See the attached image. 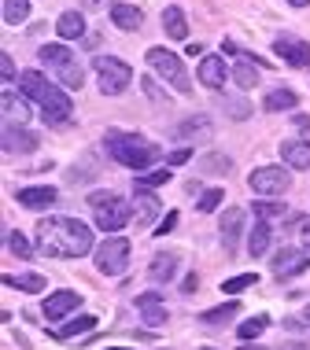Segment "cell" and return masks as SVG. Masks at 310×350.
<instances>
[{
  "label": "cell",
  "mask_w": 310,
  "mask_h": 350,
  "mask_svg": "<svg viewBox=\"0 0 310 350\" xmlns=\"http://www.w3.org/2000/svg\"><path fill=\"white\" fill-rule=\"evenodd\" d=\"M37 251L49 258H81L92 251V232L78 217H41L37 221Z\"/></svg>",
  "instance_id": "cell-1"
},
{
  "label": "cell",
  "mask_w": 310,
  "mask_h": 350,
  "mask_svg": "<svg viewBox=\"0 0 310 350\" xmlns=\"http://www.w3.org/2000/svg\"><path fill=\"white\" fill-rule=\"evenodd\" d=\"M18 81H23V92H26V96H30L37 107H41V115H44V122H49V126H67L70 115H74V103H70V96L60 89V85H52L44 74H37V70H26Z\"/></svg>",
  "instance_id": "cell-2"
},
{
  "label": "cell",
  "mask_w": 310,
  "mask_h": 350,
  "mask_svg": "<svg viewBox=\"0 0 310 350\" xmlns=\"http://www.w3.org/2000/svg\"><path fill=\"white\" fill-rule=\"evenodd\" d=\"M107 151L129 170H148L163 159V148L144 137H133V133H107Z\"/></svg>",
  "instance_id": "cell-3"
},
{
  "label": "cell",
  "mask_w": 310,
  "mask_h": 350,
  "mask_svg": "<svg viewBox=\"0 0 310 350\" xmlns=\"http://www.w3.org/2000/svg\"><path fill=\"white\" fill-rule=\"evenodd\" d=\"M37 55H41V63L55 74V78H60L63 89H81L86 70H81V63L74 59V52L67 49V44H44Z\"/></svg>",
  "instance_id": "cell-4"
},
{
  "label": "cell",
  "mask_w": 310,
  "mask_h": 350,
  "mask_svg": "<svg viewBox=\"0 0 310 350\" xmlns=\"http://www.w3.org/2000/svg\"><path fill=\"white\" fill-rule=\"evenodd\" d=\"M89 206H92V217H96V225H100L103 232L126 229V221L133 217L129 203L122 200L118 192H92V196H89Z\"/></svg>",
  "instance_id": "cell-5"
},
{
  "label": "cell",
  "mask_w": 310,
  "mask_h": 350,
  "mask_svg": "<svg viewBox=\"0 0 310 350\" xmlns=\"http://www.w3.org/2000/svg\"><path fill=\"white\" fill-rule=\"evenodd\" d=\"M92 70H96V78H100L103 96H122V92L129 89V81H133L129 63H122L118 55H96V59H92Z\"/></svg>",
  "instance_id": "cell-6"
},
{
  "label": "cell",
  "mask_w": 310,
  "mask_h": 350,
  "mask_svg": "<svg viewBox=\"0 0 310 350\" xmlns=\"http://www.w3.org/2000/svg\"><path fill=\"white\" fill-rule=\"evenodd\" d=\"M148 67H152L155 78H163L166 85H174L177 92H192V81H189V70H185L181 55H174L166 49H148Z\"/></svg>",
  "instance_id": "cell-7"
},
{
  "label": "cell",
  "mask_w": 310,
  "mask_h": 350,
  "mask_svg": "<svg viewBox=\"0 0 310 350\" xmlns=\"http://www.w3.org/2000/svg\"><path fill=\"white\" fill-rule=\"evenodd\" d=\"M126 262H129V240L126 236H107V240L96 247V269L103 273V277L126 273Z\"/></svg>",
  "instance_id": "cell-8"
},
{
  "label": "cell",
  "mask_w": 310,
  "mask_h": 350,
  "mask_svg": "<svg viewBox=\"0 0 310 350\" xmlns=\"http://www.w3.org/2000/svg\"><path fill=\"white\" fill-rule=\"evenodd\" d=\"M288 185H292V177L281 166H259L251 174V192H259V196H281V192H288Z\"/></svg>",
  "instance_id": "cell-9"
},
{
  "label": "cell",
  "mask_w": 310,
  "mask_h": 350,
  "mask_svg": "<svg viewBox=\"0 0 310 350\" xmlns=\"http://www.w3.org/2000/svg\"><path fill=\"white\" fill-rule=\"evenodd\" d=\"M274 52L288 63V67H310V44L292 37V33H281L274 41Z\"/></svg>",
  "instance_id": "cell-10"
},
{
  "label": "cell",
  "mask_w": 310,
  "mask_h": 350,
  "mask_svg": "<svg viewBox=\"0 0 310 350\" xmlns=\"http://www.w3.org/2000/svg\"><path fill=\"white\" fill-rule=\"evenodd\" d=\"M310 266V251H292V247H281L277 258H274V277H296Z\"/></svg>",
  "instance_id": "cell-11"
},
{
  "label": "cell",
  "mask_w": 310,
  "mask_h": 350,
  "mask_svg": "<svg viewBox=\"0 0 310 350\" xmlns=\"http://www.w3.org/2000/svg\"><path fill=\"white\" fill-rule=\"evenodd\" d=\"M78 306H81L78 291H52V295L44 299V317H49V321H63L67 314H74Z\"/></svg>",
  "instance_id": "cell-12"
},
{
  "label": "cell",
  "mask_w": 310,
  "mask_h": 350,
  "mask_svg": "<svg viewBox=\"0 0 310 350\" xmlns=\"http://www.w3.org/2000/svg\"><path fill=\"white\" fill-rule=\"evenodd\" d=\"M196 74H200V85H207V89H222L225 78H229V67H225L222 55H203Z\"/></svg>",
  "instance_id": "cell-13"
},
{
  "label": "cell",
  "mask_w": 310,
  "mask_h": 350,
  "mask_svg": "<svg viewBox=\"0 0 310 350\" xmlns=\"http://www.w3.org/2000/svg\"><path fill=\"white\" fill-rule=\"evenodd\" d=\"M177 137L192 140V144H207V140L214 137V126H211V118H207V115H192L189 122H181V126H177Z\"/></svg>",
  "instance_id": "cell-14"
},
{
  "label": "cell",
  "mask_w": 310,
  "mask_h": 350,
  "mask_svg": "<svg viewBox=\"0 0 310 350\" xmlns=\"http://www.w3.org/2000/svg\"><path fill=\"white\" fill-rule=\"evenodd\" d=\"M240 229H244V211L240 206H229V211L222 214V247L225 251H237V240H240Z\"/></svg>",
  "instance_id": "cell-15"
},
{
  "label": "cell",
  "mask_w": 310,
  "mask_h": 350,
  "mask_svg": "<svg viewBox=\"0 0 310 350\" xmlns=\"http://www.w3.org/2000/svg\"><path fill=\"white\" fill-rule=\"evenodd\" d=\"M137 306H140V314H144L148 328H159L166 321V306H163V295H159V291H144V295H137Z\"/></svg>",
  "instance_id": "cell-16"
},
{
  "label": "cell",
  "mask_w": 310,
  "mask_h": 350,
  "mask_svg": "<svg viewBox=\"0 0 310 350\" xmlns=\"http://www.w3.org/2000/svg\"><path fill=\"white\" fill-rule=\"evenodd\" d=\"M15 203H23L26 211H49L55 203V188L41 185V188H23V192H15Z\"/></svg>",
  "instance_id": "cell-17"
},
{
  "label": "cell",
  "mask_w": 310,
  "mask_h": 350,
  "mask_svg": "<svg viewBox=\"0 0 310 350\" xmlns=\"http://www.w3.org/2000/svg\"><path fill=\"white\" fill-rule=\"evenodd\" d=\"M37 148V137L26 133V129H4V155H30Z\"/></svg>",
  "instance_id": "cell-18"
},
{
  "label": "cell",
  "mask_w": 310,
  "mask_h": 350,
  "mask_svg": "<svg viewBox=\"0 0 310 350\" xmlns=\"http://www.w3.org/2000/svg\"><path fill=\"white\" fill-rule=\"evenodd\" d=\"M281 159L292 170H310V144L307 140H288V144H281Z\"/></svg>",
  "instance_id": "cell-19"
},
{
  "label": "cell",
  "mask_w": 310,
  "mask_h": 350,
  "mask_svg": "<svg viewBox=\"0 0 310 350\" xmlns=\"http://www.w3.org/2000/svg\"><path fill=\"white\" fill-rule=\"evenodd\" d=\"M111 23L118 26V30H140V23H144V12L133 4H115L111 8Z\"/></svg>",
  "instance_id": "cell-20"
},
{
  "label": "cell",
  "mask_w": 310,
  "mask_h": 350,
  "mask_svg": "<svg viewBox=\"0 0 310 350\" xmlns=\"http://www.w3.org/2000/svg\"><path fill=\"white\" fill-rule=\"evenodd\" d=\"M55 33H60L63 41H78V37L86 33V18H81V12H63L60 23H55Z\"/></svg>",
  "instance_id": "cell-21"
},
{
  "label": "cell",
  "mask_w": 310,
  "mask_h": 350,
  "mask_svg": "<svg viewBox=\"0 0 310 350\" xmlns=\"http://www.w3.org/2000/svg\"><path fill=\"white\" fill-rule=\"evenodd\" d=\"M159 214V200L148 192L133 196V225H152V217Z\"/></svg>",
  "instance_id": "cell-22"
},
{
  "label": "cell",
  "mask_w": 310,
  "mask_h": 350,
  "mask_svg": "<svg viewBox=\"0 0 310 350\" xmlns=\"http://www.w3.org/2000/svg\"><path fill=\"white\" fill-rule=\"evenodd\" d=\"M163 30H166V37H174V41H185V37H189V23H185L181 8H166L163 12Z\"/></svg>",
  "instance_id": "cell-23"
},
{
  "label": "cell",
  "mask_w": 310,
  "mask_h": 350,
  "mask_svg": "<svg viewBox=\"0 0 310 350\" xmlns=\"http://www.w3.org/2000/svg\"><path fill=\"white\" fill-rule=\"evenodd\" d=\"M270 240H274V232H270V225L259 217V221L251 225V236H248V251H251V258H259V254H266Z\"/></svg>",
  "instance_id": "cell-24"
},
{
  "label": "cell",
  "mask_w": 310,
  "mask_h": 350,
  "mask_svg": "<svg viewBox=\"0 0 310 350\" xmlns=\"http://www.w3.org/2000/svg\"><path fill=\"white\" fill-rule=\"evenodd\" d=\"M148 273H152V280H163V284H166V280L177 273V254H174V251L155 254V258H152V269H148Z\"/></svg>",
  "instance_id": "cell-25"
},
{
  "label": "cell",
  "mask_w": 310,
  "mask_h": 350,
  "mask_svg": "<svg viewBox=\"0 0 310 350\" xmlns=\"http://www.w3.org/2000/svg\"><path fill=\"white\" fill-rule=\"evenodd\" d=\"M296 103H299V96L292 89H274L266 100H262V107H266V111H292Z\"/></svg>",
  "instance_id": "cell-26"
},
{
  "label": "cell",
  "mask_w": 310,
  "mask_h": 350,
  "mask_svg": "<svg viewBox=\"0 0 310 350\" xmlns=\"http://www.w3.org/2000/svg\"><path fill=\"white\" fill-rule=\"evenodd\" d=\"M92 328H96V317L92 314H81V317H74V321H67V325L60 328V339H70V336H81V332H92Z\"/></svg>",
  "instance_id": "cell-27"
},
{
  "label": "cell",
  "mask_w": 310,
  "mask_h": 350,
  "mask_svg": "<svg viewBox=\"0 0 310 350\" xmlns=\"http://www.w3.org/2000/svg\"><path fill=\"white\" fill-rule=\"evenodd\" d=\"M8 288H18V291H44V277L41 273H18V277H4Z\"/></svg>",
  "instance_id": "cell-28"
},
{
  "label": "cell",
  "mask_w": 310,
  "mask_h": 350,
  "mask_svg": "<svg viewBox=\"0 0 310 350\" xmlns=\"http://www.w3.org/2000/svg\"><path fill=\"white\" fill-rule=\"evenodd\" d=\"M26 15H30V0H4V23L8 26L26 23Z\"/></svg>",
  "instance_id": "cell-29"
},
{
  "label": "cell",
  "mask_w": 310,
  "mask_h": 350,
  "mask_svg": "<svg viewBox=\"0 0 310 350\" xmlns=\"http://www.w3.org/2000/svg\"><path fill=\"white\" fill-rule=\"evenodd\" d=\"M166 181H170V170H152V174H137L133 177V185L140 188V192H148V188H159V185H166Z\"/></svg>",
  "instance_id": "cell-30"
},
{
  "label": "cell",
  "mask_w": 310,
  "mask_h": 350,
  "mask_svg": "<svg viewBox=\"0 0 310 350\" xmlns=\"http://www.w3.org/2000/svg\"><path fill=\"white\" fill-rule=\"evenodd\" d=\"M237 314H240V302H237V299H229L225 306L207 310V314H203L200 321H207V325H218V321H225V317H237Z\"/></svg>",
  "instance_id": "cell-31"
},
{
  "label": "cell",
  "mask_w": 310,
  "mask_h": 350,
  "mask_svg": "<svg viewBox=\"0 0 310 350\" xmlns=\"http://www.w3.org/2000/svg\"><path fill=\"white\" fill-rule=\"evenodd\" d=\"M255 284H259V273H240V277L225 280V284H222V291H229V295H237V291H248V288H255Z\"/></svg>",
  "instance_id": "cell-32"
},
{
  "label": "cell",
  "mask_w": 310,
  "mask_h": 350,
  "mask_svg": "<svg viewBox=\"0 0 310 350\" xmlns=\"http://www.w3.org/2000/svg\"><path fill=\"white\" fill-rule=\"evenodd\" d=\"M233 78H237L240 89H255V85H259V70H255V67H248V63H240V67L233 70Z\"/></svg>",
  "instance_id": "cell-33"
},
{
  "label": "cell",
  "mask_w": 310,
  "mask_h": 350,
  "mask_svg": "<svg viewBox=\"0 0 310 350\" xmlns=\"http://www.w3.org/2000/svg\"><path fill=\"white\" fill-rule=\"evenodd\" d=\"M0 103H4V115H8V118L26 122V103H23V100H15L12 92H4V100H0Z\"/></svg>",
  "instance_id": "cell-34"
},
{
  "label": "cell",
  "mask_w": 310,
  "mask_h": 350,
  "mask_svg": "<svg viewBox=\"0 0 310 350\" xmlns=\"http://www.w3.org/2000/svg\"><path fill=\"white\" fill-rule=\"evenodd\" d=\"M8 251H15L18 258H30L34 247H30V240H26L23 232H8Z\"/></svg>",
  "instance_id": "cell-35"
},
{
  "label": "cell",
  "mask_w": 310,
  "mask_h": 350,
  "mask_svg": "<svg viewBox=\"0 0 310 350\" xmlns=\"http://www.w3.org/2000/svg\"><path fill=\"white\" fill-rule=\"evenodd\" d=\"M222 206V188H207V192L200 196V211L203 214H214Z\"/></svg>",
  "instance_id": "cell-36"
},
{
  "label": "cell",
  "mask_w": 310,
  "mask_h": 350,
  "mask_svg": "<svg viewBox=\"0 0 310 350\" xmlns=\"http://www.w3.org/2000/svg\"><path fill=\"white\" fill-rule=\"evenodd\" d=\"M266 321L270 317H262V314L251 317V321H244V325H240V339H255L259 332H266Z\"/></svg>",
  "instance_id": "cell-37"
},
{
  "label": "cell",
  "mask_w": 310,
  "mask_h": 350,
  "mask_svg": "<svg viewBox=\"0 0 310 350\" xmlns=\"http://www.w3.org/2000/svg\"><path fill=\"white\" fill-rule=\"evenodd\" d=\"M255 214L262 217V221H270V217H285L288 206L285 203H255Z\"/></svg>",
  "instance_id": "cell-38"
},
{
  "label": "cell",
  "mask_w": 310,
  "mask_h": 350,
  "mask_svg": "<svg viewBox=\"0 0 310 350\" xmlns=\"http://www.w3.org/2000/svg\"><path fill=\"white\" fill-rule=\"evenodd\" d=\"M200 166H203V170H233V163H229L225 155H207Z\"/></svg>",
  "instance_id": "cell-39"
},
{
  "label": "cell",
  "mask_w": 310,
  "mask_h": 350,
  "mask_svg": "<svg viewBox=\"0 0 310 350\" xmlns=\"http://www.w3.org/2000/svg\"><path fill=\"white\" fill-rule=\"evenodd\" d=\"M0 74H4V81L15 78V63H12V55H8V52H0Z\"/></svg>",
  "instance_id": "cell-40"
},
{
  "label": "cell",
  "mask_w": 310,
  "mask_h": 350,
  "mask_svg": "<svg viewBox=\"0 0 310 350\" xmlns=\"http://www.w3.org/2000/svg\"><path fill=\"white\" fill-rule=\"evenodd\" d=\"M189 155H192L189 148H177V151H170V155H166V163H170V166H181V163H189Z\"/></svg>",
  "instance_id": "cell-41"
},
{
  "label": "cell",
  "mask_w": 310,
  "mask_h": 350,
  "mask_svg": "<svg viewBox=\"0 0 310 350\" xmlns=\"http://www.w3.org/2000/svg\"><path fill=\"white\" fill-rule=\"evenodd\" d=\"M174 225H177V211H170V214H166V217H163V221H159V229H155V232H159V236H163V232H170V229H174Z\"/></svg>",
  "instance_id": "cell-42"
},
{
  "label": "cell",
  "mask_w": 310,
  "mask_h": 350,
  "mask_svg": "<svg viewBox=\"0 0 310 350\" xmlns=\"http://www.w3.org/2000/svg\"><path fill=\"white\" fill-rule=\"evenodd\" d=\"M140 85L148 89V96H152V100H163V103H166V92H159V89H155V78H144Z\"/></svg>",
  "instance_id": "cell-43"
},
{
  "label": "cell",
  "mask_w": 310,
  "mask_h": 350,
  "mask_svg": "<svg viewBox=\"0 0 310 350\" xmlns=\"http://www.w3.org/2000/svg\"><path fill=\"white\" fill-rule=\"evenodd\" d=\"M196 284H200V280H196V273H192V277H185L181 291H185V295H192V291H196Z\"/></svg>",
  "instance_id": "cell-44"
},
{
  "label": "cell",
  "mask_w": 310,
  "mask_h": 350,
  "mask_svg": "<svg viewBox=\"0 0 310 350\" xmlns=\"http://www.w3.org/2000/svg\"><path fill=\"white\" fill-rule=\"evenodd\" d=\"M296 126H299V129H310V118H307V115H296Z\"/></svg>",
  "instance_id": "cell-45"
},
{
  "label": "cell",
  "mask_w": 310,
  "mask_h": 350,
  "mask_svg": "<svg viewBox=\"0 0 310 350\" xmlns=\"http://www.w3.org/2000/svg\"><path fill=\"white\" fill-rule=\"evenodd\" d=\"M303 243H307V251H310V221L303 225Z\"/></svg>",
  "instance_id": "cell-46"
},
{
  "label": "cell",
  "mask_w": 310,
  "mask_h": 350,
  "mask_svg": "<svg viewBox=\"0 0 310 350\" xmlns=\"http://www.w3.org/2000/svg\"><path fill=\"white\" fill-rule=\"evenodd\" d=\"M107 0H86V8H103Z\"/></svg>",
  "instance_id": "cell-47"
},
{
  "label": "cell",
  "mask_w": 310,
  "mask_h": 350,
  "mask_svg": "<svg viewBox=\"0 0 310 350\" xmlns=\"http://www.w3.org/2000/svg\"><path fill=\"white\" fill-rule=\"evenodd\" d=\"M288 4H292V8H307L310 0H288Z\"/></svg>",
  "instance_id": "cell-48"
},
{
  "label": "cell",
  "mask_w": 310,
  "mask_h": 350,
  "mask_svg": "<svg viewBox=\"0 0 310 350\" xmlns=\"http://www.w3.org/2000/svg\"><path fill=\"white\" fill-rule=\"evenodd\" d=\"M107 350H129V347H107Z\"/></svg>",
  "instance_id": "cell-49"
},
{
  "label": "cell",
  "mask_w": 310,
  "mask_h": 350,
  "mask_svg": "<svg viewBox=\"0 0 310 350\" xmlns=\"http://www.w3.org/2000/svg\"><path fill=\"white\" fill-rule=\"evenodd\" d=\"M240 350H259V347H240Z\"/></svg>",
  "instance_id": "cell-50"
},
{
  "label": "cell",
  "mask_w": 310,
  "mask_h": 350,
  "mask_svg": "<svg viewBox=\"0 0 310 350\" xmlns=\"http://www.w3.org/2000/svg\"><path fill=\"white\" fill-rule=\"evenodd\" d=\"M203 350H214V347H203Z\"/></svg>",
  "instance_id": "cell-51"
}]
</instances>
